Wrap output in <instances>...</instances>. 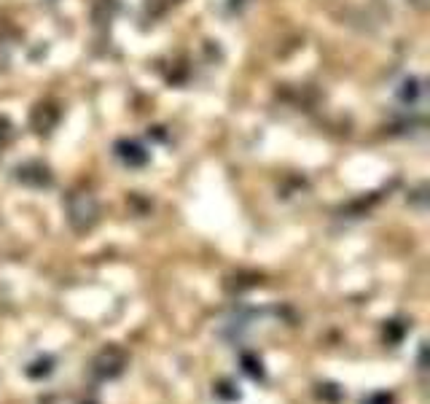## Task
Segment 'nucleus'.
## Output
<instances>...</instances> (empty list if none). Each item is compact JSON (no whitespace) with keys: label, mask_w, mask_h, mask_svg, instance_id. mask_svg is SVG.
Masks as SVG:
<instances>
[{"label":"nucleus","mask_w":430,"mask_h":404,"mask_svg":"<svg viewBox=\"0 0 430 404\" xmlns=\"http://www.w3.org/2000/svg\"><path fill=\"white\" fill-rule=\"evenodd\" d=\"M67 219L76 232L92 229L97 221V202L89 192H73L67 197Z\"/></svg>","instance_id":"nucleus-1"},{"label":"nucleus","mask_w":430,"mask_h":404,"mask_svg":"<svg viewBox=\"0 0 430 404\" xmlns=\"http://www.w3.org/2000/svg\"><path fill=\"white\" fill-rule=\"evenodd\" d=\"M127 367V353L121 351V348H105V351H100L97 358L92 361V372H95L100 380H113V377H119L121 372Z\"/></svg>","instance_id":"nucleus-2"},{"label":"nucleus","mask_w":430,"mask_h":404,"mask_svg":"<svg viewBox=\"0 0 430 404\" xmlns=\"http://www.w3.org/2000/svg\"><path fill=\"white\" fill-rule=\"evenodd\" d=\"M398 97L403 100V103H409L412 108H422V103H425V86H422V81L406 79L403 84H401Z\"/></svg>","instance_id":"nucleus-3"},{"label":"nucleus","mask_w":430,"mask_h":404,"mask_svg":"<svg viewBox=\"0 0 430 404\" xmlns=\"http://www.w3.org/2000/svg\"><path fill=\"white\" fill-rule=\"evenodd\" d=\"M119 157L127 162V164H132V167H140L148 159V154L137 143H119Z\"/></svg>","instance_id":"nucleus-4"},{"label":"nucleus","mask_w":430,"mask_h":404,"mask_svg":"<svg viewBox=\"0 0 430 404\" xmlns=\"http://www.w3.org/2000/svg\"><path fill=\"white\" fill-rule=\"evenodd\" d=\"M242 367H245V372H248L253 380H264V364H261V358H255L253 353H242Z\"/></svg>","instance_id":"nucleus-5"},{"label":"nucleus","mask_w":430,"mask_h":404,"mask_svg":"<svg viewBox=\"0 0 430 404\" xmlns=\"http://www.w3.org/2000/svg\"><path fill=\"white\" fill-rule=\"evenodd\" d=\"M51 370H54V361H51V358H38L35 364L27 367V374L38 380V377H46V374H51Z\"/></svg>","instance_id":"nucleus-6"},{"label":"nucleus","mask_w":430,"mask_h":404,"mask_svg":"<svg viewBox=\"0 0 430 404\" xmlns=\"http://www.w3.org/2000/svg\"><path fill=\"white\" fill-rule=\"evenodd\" d=\"M231 388H234L231 383H221V386H215V396L234 402V399H239V391H231Z\"/></svg>","instance_id":"nucleus-7"},{"label":"nucleus","mask_w":430,"mask_h":404,"mask_svg":"<svg viewBox=\"0 0 430 404\" xmlns=\"http://www.w3.org/2000/svg\"><path fill=\"white\" fill-rule=\"evenodd\" d=\"M320 399H328V402H339V391H336V386H320Z\"/></svg>","instance_id":"nucleus-8"},{"label":"nucleus","mask_w":430,"mask_h":404,"mask_svg":"<svg viewBox=\"0 0 430 404\" xmlns=\"http://www.w3.org/2000/svg\"><path fill=\"white\" fill-rule=\"evenodd\" d=\"M363 404H393V399H390L387 393H374V396H368Z\"/></svg>","instance_id":"nucleus-9"}]
</instances>
